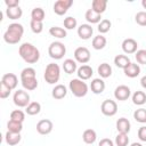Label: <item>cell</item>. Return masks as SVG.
I'll list each match as a JSON object with an SVG mask.
<instances>
[{"label":"cell","instance_id":"obj_1","mask_svg":"<svg viewBox=\"0 0 146 146\" xmlns=\"http://www.w3.org/2000/svg\"><path fill=\"white\" fill-rule=\"evenodd\" d=\"M18 54L22 57V59L24 62H26L27 64H34L39 60L40 58V51L39 49L33 46L30 42H24L19 46L18 48Z\"/></svg>","mask_w":146,"mask_h":146},{"label":"cell","instance_id":"obj_2","mask_svg":"<svg viewBox=\"0 0 146 146\" xmlns=\"http://www.w3.org/2000/svg\"><path fill=\"white\" fill-rule=\"evenodd\" d=\"M23 34H24L23 25L19 23H11L3 33V40L9 44H16L21 41Z\"/></svg>","mask_w":146,"mask_h":146},{"label":"cell","instance_id":"obj_3","mask_svg":"<svg viewBox=\"0 0 146 146\" xmlns=\"http://www.w3.org/2000/svg\"><path fill=\"white\" fill-rule=\"evenodd\" d=\"M43 78H44L46 82L49 84H55L56 82H58V80L60 78V68H59L58 64H55V63L48 64L46 66Z\"/></svg>","mask_w":146,"mask_h":146},{"label":"cell","instance_id":"obj_4","mask_svg":"<svg viewBox=\"0 0 146 146\" xmlns=\"http://www.w3.org/2000/svg\"><path fill=\"white\" fill-rule=\"evenodd\" d=\"M68 87H70L71 92L75 97H78V98L84 97L88 94V86H87V83L83 80H80L79 78L78 79H72L70 81Z\"/></svg>","mask_w":146,"mask_h":146},{"label":"cell","instance_id":"obj_5","mask_svg":"<svg viewBox=\"0 0 146 146\" xmlns=\"http://www.w3.org/2000/svg\"><path fill=\"white\" fill-rule=\"evenodd\" d=\"M48 54L52 59H62L66 54V47L64 43L59 41L51 42L48 47Z\"/></svg>","mask_w":146,"mask_h":146},{"label":"cell","instance_id":"obj_6","mask_svg":"<svg viewBox=\"0 0 146 146\" xmlns=\"http://www.w3.org/2000/svg\"><path fill=\"white\" fill-rule=\"evenodd\" d=\"M14 104L18 107H26L31 102H30V95L25 90H17L14 94L13 97Z\"/></svg>","mask_w":146,"mask_h":146},{"label":"cell","instance_id":"obj_7","mask_svg":"<svg viewBox=\"0 0 146 146\" xmlns=\"http://www.w3.org/2000/svg\"><path fill=\"white\" fill-rule=\"evenodd\" d=\"M100 111L106 116H113L117 112V104L112 99H106L100 105Z\"/></svg>","mask_w":146,"mask_h":146},{"label":"cell","instance_id":"obj_8","mask_svg":"<svg viewBox=\"0 0 146 146\" xmlns=\"http://www.w3.org/2000/svg\"><path fill=\"white\" fill-rule=\"evenodd\" d=\"M90 57H91L90 51L86 47H78L74 50V58H75V62H78V63L86 65L90 60Z\"/></svg>","mask_w":146,"mask_h":146},{"label":"cell","instance_id":"obj_9","mask_svg":"<svg viewBox=\"0 0 146 146\" xmlns=\"http://www.w3.org/2000/svg\"><path fill=\"white\" fill-rule=\"evenodd\" d=\"M73 5L72 0H58L54 3V13L57 14L58 16H62L64 14L67 13V10L70 9V7Z\"/></svg>","mask_w":146,"mask_h":146},{"label":"cell","instance_id":"obj_10","mask_svg":"<svg viewBox=\"0 0 146 146\" xmlns=\"http://www.w3.org/2000/svg\"><path fill=\"white\" fill-rule=\"evenodd\" d=\"M131 95V90L128 86H124V84H121V86H117L114 90V97L115 99L117 100H127Z\"/></svg>","mask_w":146,"mask_h":146},{"label":"cell","instance_id":"obj_11","mask_svg":"<svg viewBox=\"0 0 146 146\" xmlns=\"http://www.w3.org/2000/svg\"><path fill=\"white\" fill-rule=\"evenodd\" d=\"M52 128H54V124L50 120L48 119H43V120H40L38 123H36V131L40 133V135H48L52 131Z\"/></svg>","mask_w":146,"mask_h":146},{"label":"cell","instance_id":"obj_12","mask_svg":"<svg viewBox=\"0 0 146 146\" xmlns=\"http://www.w3.org/2000/svg\"><path fill=\"white\" fill-rule=\"evenodd\" d=\"M137 48H138V43L135 39L128 38V39H124L122 42V50L128 55L129 54H136Z\"/></svg>","mask_w":146,"mask_h":146},{"label":"cell","instance_id":"obj_13","mask_svg":"<svg viewBox=\"0 0 146 146\" xmlns=\"http://www.w3.org/2000/svg\"><path fill=\"white\" fill-rule=\"evenodd\" d=\"M1 82L8 87L10 90L15 89L17 87V83H18V79L17 76L14 74V73H6L2 75V79H1Z\"/></svg>","mask_w":146,"mask_h":146},{"label":"cell","instance_id":"obj_14","mask_svg":"<svg viewBox=\"0 0 146 146\" xmlns=\"http://www.w3.org/2000/svg\"><path fill=\"white\" fill-rule=\"evenodd\" d=\"M94 33V29L91 27L90 24H81L78 27V35L80 36V39L82 40H88L92 36Z\"/></svg>","mask_w":146,"mask_h":146},{"label":"cell","instance_id":"obj_15","mask_svg":"<svg viewBox=\"0 0 146 146\" xmlns=\"http://www.w3.org/2000/svg\"><path fill=\"white\" fill-rule=\"evenodd\" d=\"M76 74H78V78L80 80H83L84 81V80H88V79H90L92 76L94 71H92L91 66H89V65H82V66H80L78 68Z\"/></svg>","mask_w":146,"mask_h":146},{"label":"cell","instance_id":"obj_16","mask_svg":"<svg viewBox=\"0 0 146 146\" xmlns=\"http://www.w3.org/2000/svg\"><path fill=\"white\" fill-rule=\"evenodd\" d=\"M21 82H22L23 88L25 90H29V91L35 90L36 87H38L36 76H33V78H21Z\"/></svg>","mask_w":146,"mask_h":146},{"label":"cell","instance_id":"obj_17","mask_svg":"<svg viewBox=\"0 0 146 146\" xmlns=\"http://www.w3.org/2000/svg\"><path fill=\"white\" fill-rule=\"evenodd\" d=\"M90 89L94 94L96 95H99L102 94L104 90H105V82L103 81V79H99V78H96L91 81L90 83Z\"/></svg>","mask_w":146,"mask_h":146},{"label":"cell","instance_id":"obj_18","mask_svg":"<svg viewBox=\"0 0 146 146\" xmlns=\"http://www.w3.org/2000/svg\"><path fill=\"white\" fill-rule=\"evenodd\" d=\"M124 74L128 78H136L140 74V66L136 63H130L124 70Z\"/></svg>","mask_w":146,"mask_h":146},{"label":"cell","instance_id":"obj_19","mask_svg":"<svg viewBox=\"0 0 146 146\" xmlns=\"http://www.w3.org/2000/svg\"><path fill=\"white\" fill-rule=\"evenodd\" d=\"M130 121L125 117H120L117 121H116V130L120 132V133H129L130 131Z\"/></svg>","mask_w":146,"mask_h":146},{"label":"cell","instance_id":"obj_20","mask_svg":"<svg viewBox=\"0 0 146 146\" xmlns=\"http://www.w3.org/2000/svg\"><path fill=\"white\" fill-rule=\"evenodd\" d=\"M63 70L67 74H73V73H75L78 71V64H76L75 60H73L71 58H67L63 63Z\"/></svg>","mask_w":146,"mask_h":146},{"label":"cell","instance_id":"obj_21","mask_svg":"<svg viewBox=\"0 0 146 146\" xmlns=\"http://www.w3.org/2000/svg\"><path fill=\"white\" fill-rule=\"evenodd\" d=\"M67 94V89L64 84H57L54 87L52 91H51V96L55 99H63Z\"/></svg>","mask_w":146,"mask_h":146},{"label":"cell","instance_id":"obj_22","mask_svg":"<svg viewBox=\"0 0 146 146\" xmlns=\"http://www.w3.org/2000/svg\"><path fill=\"white\" fill-rule=\"evenodd\" d=\"M107 7V0H94L91 2V9L97 14L102 15Z\"/></svg>","mask_w":146,"mask_h":146},{"label":"cell","instance_id":"obj_23","mask_svg":"<svg viewBox=\"0 0 146 146\" xmlns=\"http://www.w3.org/2000/svg\"><path fill=\"white\" fill-rule=\"evenodd\" d=\"M22 137H21V133H15V132H10V131H7L6 135H5V140L8 145L10 146H15L17 145L19 141H21Z\"/></svg>","mask_w":146,"mask_h":146},{"label":"cell","instance_id":"obj_24","mask_svg":"<svg viewBox=\"0 0 146 146\" xmlns=\"http://www.w3.org/2000/svg\"><path fill=\"white\" fill-rule=\"evenodd\" d=\"M84 18L88 23L90 24H97V23H100V18H102V15L97 14L96 11H94L92 9H88L86 11V15H84Z\"/></svg>","mask_w":146,"mask_h":146},{"label":"cell","instance_id":"obj_25","mask_svg":"<svg viewBox=\"0 0 146 146\" xmlns=\"http://www.w3.org/2000/svg\"><path fill=\"white\" fill-rule=\"evenodd\" d=\"M130 63H131L130 62V58L128 56H125V55H116L114 57V64L119 68H123L124 70Z\"/></svg>","mask_w":146,"mask_h":146},{"label":"cell","instance_id":"obj_26","mask_svg":"<svg viewBox=\"0 0 146 146\" xmlns=\"http://www.w3.org/2000/svg\"><path fill=\"white\" fill-rule=\"evenodd\" d=\"M97 72H98V74L100 75V78L106 79V78H110V76L112 75V67H111V65L107 64V63H102V64L98 66Z\"/></svg>","mask_w":146,"mask_h":146},{"label":"cell","instance_id":"obj_27","mask_svg":"<svg viewBox=\"0 0 146 146\" xmlns=\"http://www.w3.org/2000/svg\"><path fill=\"white\" fill-rule=\"evenodd\" d=\"M82 139L86 144H94L97 139V133L94 129H87L82 133Z\"/></svg>","mask_w":146,"mask_h":146},{"label":"cell","instance_id":"obj_28","mask_svg":"<svg viewBox=\"0 0 146 146\" xmlns=\"http://www.w3.org/2000/svg\"><path fill=\"white\" fill-rule=\"evenodd\" d=\"M6 15L9 19H18L22 17L23 15V10L21 9V7H15V8H7L6 9Z\"/></svg>","mask_w":146,"mask_h":146},{"label":"cell","instance_id":"obj_29","mask_svg":"<svg viewBox=\"0 0 146 146\" xmlns=\"http://www.w3.org/2000/svg\"><path fill=\"white\" fill-rule=\"evenodd\" d=\"M106 42H107V40H106V38L104 35H102V34L96 35L92 39V48L96 49V50H100V49L105 48Z\"/></svg>","mask_w":146,"mask_h":146},{"label":"cell","instance_id":"obj_30","mask_svg":"<svg viewBox=\"0 0 146 146\" xmlns=\"http://www.w3.org/2000/svg\"><path fill=\"white\" fill-rule=\"evenodd\" d=\"M44 17H46L44 10L41 7H35V8L32 9V11H31V19L38 21V22H43Z\"/></svg>","mask_w":146,"mask_h":146},{"label":"cell","instance_id":"obj_31","mask_svg":"<svg viewBox=\"0 0 146 146\" xmlns=\"http://www.w3.org/2000/svg\"><path fill=\"white\" fill-rule=\"evenodd\" d=\"M49 34L51 36H55L58 39H64V38H66V30L63 27H59V26H51L49 29Z\"/></svg>","mask_w":146,"mask_h":146},{"label":"cell","instance_id":"obj_32","mask_svg":"<svg viewBox=\"0 0 146 146\" xmlns=\"http://www.w3.org/2000/svg\"><path fill=\"white\" fill-rule=\"evenodd\" d=\"M7 131L10 132H15V133H21V131L23 130V123L21 122H16L13 120H9L7 122Z\"/></svg>","mask_w":146,"mask_h":146},{"label":"cell","instance_id":"obj_33","mask_svg":"<svg viewBox=\"0 0 146 146\" xmlns=\"http://www.w3.org/2000/svg\"><path fill=\"white\" fill-rule=\"evenodd\" d=\"M132 103L135 105H144L146 103V94L144 91L137 90L132 95Z\"/></svg>","mask_w":146,"mask_h":146},{"label":"cell","instance_id":"obj_34","mask_svg":"<svg viewBox=\"0 0 146 146\" xmlns=\"http://www.w3.org/2000/svg\"><path fill=\"white\" fill-rule=\"evenodd\" d=\"M26 113L29 114V115H36V114H39L40 113V111H41V105H40V103H38V102H31L27 106H26Z\"/></svg>","mask_w":146,"mask_h":146},{"label":"cell","instance_id":"obj_35","mask_svg":"<svg viewBox=\"0 0 146 146\" xmlns=\"http://www.w3.org/2000/svg\"><path fill=\"white\" fill-rule=\"evenodd\" d=\"M111 26H112L111 21H110V19L104 18V19H102V21H100V23H98V32H99V33H102V34L107 33V32L110 31Z\"/></svg>","mask_w":146,"mask_h":146},{"label":"cell","instance_id":"obj_36","mask_svg":"<svg viewBox=\"0 0 146 146\" xmlns=\"http://www.w3.org/2000/svg\"><path fill=\"white\" fill-rule=\"evenodd\" d=\"M133 117L139 123H146V110L145 108H138L133 112Z\"/></svg>","mask_w":146,"mask_h":146},{"label":"cell","instance_id":"obj_37","mask_svg":"<svg viewBox=\"0 0 146 146\" xmlns=\"http://www.w3.org/2000/svg\"><path fill=\"white\" fill-rule=\"evenodd\" d=\"M129 144V137L128 133H117L115 137V145L116 146H128Z\"/></svg>","mask_w":146,"mask_h":146},{"label":"cell","instance_id":"obj_38","mask_svg":"<svg viewBox=\"0 0 146 146\" xmlns=\"http://www.w3.org/2000/svg\"><path fill=\"white\" fill-rule=\"evenodd\" d=\"M10 120L23 123L24 120H25V114H24V112L21 111V110H15V111H13V112L10 113Z\"/></svg>","mask_w":146,"mask_h":146},{"label":"cell","instance_id":"obj_39","mask_svg":"<svg viewBox=\"0 0 146 146\" xmlns=\"http://www.w3.org/2000/svg\"><path fill=\"white\" fill-rule=\"evenodd\" d=\"M30 27H31V30H32L33 33L39 34V33H41V32L43 31V23H42V22H38V21L31 19V22H30Z\"/></svg>","mask_w":146,"mask_h":146},{"label":"cell","instance_id":"obj_40","mask_svg":"<svg viewBox=\"0 0 146 146\" xmlns=\"http://www.w3.org/2000/svg\"><path fill=\"white\" fill-rule=\"evenodd\" d=\"M76 25H78V22L72 16H68L64 19V26H65L66 30H73V29L76 27Z\"/></svg>","mask_w":146,"mask_h":146},{"label":"cell","instance_id":"obj_41","mask_svg":"<svg viewBox=\"0 0 146 146\" xmlns=\"http://www.w3.org/2000/svg\"><path fill=\"white\" fill-rule=\"evenodd\" d=\"M135 58H136L137 63L143 64V65H146V50L145 49L137 50L136 54H135Z\"/></svg>","mask_w":146,"mask_h":146},{"label":"cell","instance_id":"obj_42","mask_svg":"<svg viewBox=\"0 0 146 146\" xmlns=\"http://www.w3.org/2000/svg\"><path fill=\"white\" fill-rule=\"evenodd\" d=\"M135 21L140 26H146V11H138L135 16Z\"/></svg>","mask_w":146,"mask_h":146},{"label":"cell","instance_id":"obj_43","mask_svg":"<svg viewBox=\"0 0 146 146\" xmlns=\"http://www.w3.org/2000/svg\"><path fill=\"white\" fill-rule=\"evenodd\" d=\"M10 89L8 88V87H6L2 82H0V98H2V99H5V98H7L9 95H10Z\"/></svg>","mask_w":146,"mask_h":146},{"label":"cell","instance_id":"obj_44","mask_svg":"<svg viewBox=\"0 0 146 146\" xmlns=\"http://www.w3.org/2000/svg\"><path fill=\"white\" fill-rule=\"evenodd\" d=\"M138 138L141 141H146V127L143 125L138 129Z\"/></svg>","mask_w":146,"mask_h":146},{"label":"cell","instance_id":"obj_45","mask_svg":"<svg viewBox=\"0 0 146 146\" xmlns=\"http://www.w3.org/2000/svg\"><path fill=\"white\" fill-rule=\"evenodd\" d=\"M5 5L7 8H15L19 6V0H5Z\"/></svg>","mask_w":146,"mask_h":146},{"label":"cell","instance_id":"obj_46","mask_svg":"<svg viewBox=\"0 0 146 146\" xmlns=\"http://www.w3.org/2000/svg\"><path fill=\"white\" fill-rule=\"evenodd\" d=\"M98 146H114V143L110 138H103V139H100Z\"/></svg>","mask_w":146,"mask_h":146},{"label":"cell","instance_id":"obj_47","mask_svg":"<svg viewBox=\"0 0 146 146\" xmlns=\"http://www.w3.org/2000/svg\"><path fill=\"white\" fill-rule=\"evenodd\" d=\"M140 84L144 89H146V75H144L141 79H140Z\"/></svg>","mask_w":146,"mask_h":146},{"label":"cell","instance_id":"obj_48","mask_svg":"<svg viewBox=\"0 0 146 146\" xmlns=\"http://www.w3.org/2000/svg\"><path fill=\"white\" fill-rule=\"evenodd\" d=\"M130 146H143V145H141L140 143H132Z\"/></svg>","mask_w":146,"mask_h":146},{"label":"cell","instance_id":"obj_49","mask_svg":"<svg viewBox=\"0 0 146 146\" xmlns=\"http://www.w3.org/2000/svg\"><path fill=\"white\" fill-rule=\"evenodd\" d=\"M141 6L144 7V9H146V0H143L141 1Z\"/></svg>","mask_w":146,"mask_h":146}]
</instances>
